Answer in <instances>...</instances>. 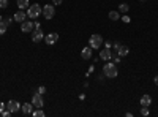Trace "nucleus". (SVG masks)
<instances>
[{"label": "nucleus", "mask_w": 158, "mask_h": 117, "mask_svg": "<svg viewBox=\"0 0 158 117\" xmlns=\"http://www.w3.org/2000/svg\"><path fill=\"white\" fill-rule=\"evenodd\" d=\"M103 74L106 76V77H117V74H118V68H117V65L114 63V62H108L106 65L103 67Z\"/></svg>", "instance_id": "f257e3e1"}, {"label": "nucleus", "mask_w": 158, "mask_h": 117, "mask_svg": "<svg viewBox=\"0 0 158 117\" xmlns=\"http://www.w3.org/2000/svg\"><path fill=\"white\" fill-rule=\"evenodd\" d=\"M43 13V8L40 6L38 3H33V5H30L29 6V10H27V18L29 19H36V18H40V15Z\"/></svg>", "instance_id": "f03ea898"}, {"label": "nucleus", "mask_w": 158, "mask_h": 117, "mask_svg": "<svg viewBox=\"0 0 158 117\" xmlns=\"http://www.w3.org/2000/svg\"><path fill=\"white\" fill-rule=\"evenodd\" d=\"M101 44H103V36H101V35L95 33V35H92V36L89 38V46H90L92 49H100Z\"/></svg>", "instance_id": "7ed1b4c3"}, {"label": "nucleus", "mask_w": 158, "mask_h": 117, "mask_svg": "<svg viewBox=\"0 0 158 117\" xmlns=\"http://www.w3.org/2000/svg\"><path fill=\"white\" fill-rule=\"evenodd\" d=\"M43 16H44L46 19H52V18L56 16V6H54V3L43 6Z\"/></svg>", "instance_id": "20e7f679"}, {"label": "nucleus", "mask_w": 158, "mask_h": 117, "mask_svg": "<svg viewBox=\"0 0 158 117\" xmlns=\"http://www.w3.org/2000/svg\"><path fill=\"white\" fill-rule=\"evenodd\" d=\"M32 105H33V108H43V105H44V101H43V95L41 94H33L32 95Z\"/></svg>", "instance_id": "39448f33"}, {"label": "nucleus", "mask_w": 158, "mask_h": 117, "mask_svg": "<svg viewBox=\"0 0 158 117\" xmlns=\"http://www.w3.org/2000/svg\"><path fill=\"white\" fill-rule=\"evenodd\" d=\"M21 103L19 101H16V100H11V101H8L6 103V109L11 112V114H15V112H18L19 109H21Z\"/></svg>", "instance_id": "423d86ee"}, {"label": "nucleus", "mask_w": 158, "mask_h": 117, "mask_svg": "<svg viewBox=\"0 0 158 117\" xmlns=\"http://www.w3.org/2000/svg\"><path fill=\"white\" fill-rule=\"evenodd\" d=\"M32 33V41L33 43H41V40H44V35H43V30L41 29H35Z\"/></svg>", "instance_id": "0eeeda50"}, {"label": "nucleus", "mask_w": 158, "mask_h": 117, "mask_svg": "<svg viewBox=\"0 0 158 117\" xmlns=\"http://www.w3.org/2000/svg\"><path fill=\"white\" fill-rule=\"evenodd\" d=\"M44 41H46V44H49V46L56 44V43L59 41V33H56V32H51V33H48V35L44 36Z\"/></svg>", "instance_id": "6e6552de"}, {"label": "nucleus", "mask_w": 158, "mask_h": 117, "mask_svg": "<svg viewBox=\"0 0 158 117\" xmlns=\"http://www.w3.org/2000/svg\"><path fill=\"white\" fill-rule=\"evenodd\" d=\"M33 29H35V24L32 22V21H27L25 19L22 24H21V30L24 32V33H29V32H33Z\"/></svg>", "instance_id": "1a4fd4ad"}, {"label": "nucleus", "mask_w": 158, "mask_h": 117, "mask_svg": "<svg viewBox=\"0 0 158 117\" xmlns=\"http://www.w3.org/2000/svg\"><path fill=\"white\" fill-rule=\"evenodd\" d=\"M100 59H101V60L109 62V60L112 59V52H111V49L104 46V49H101V51H100Z\"/></svg>", "instance_id": "9d476101"}, {"label": "nucleus", "mask_w": 158, "mask_h": 117, "mask_svg": "<svg viewBox=\"0 0 158 117\" xmlns=\"http://www.w3.org/2000/svg\"><path fill=\"white\" fill-rule=\"evenodd\" d=\"M13 19H15L16 22H19V24H22L25 19H27V13H25L24 10H19V11L16 13V15L13 16Z\"/></svg>", "instance_id": "9b49d317"}, {"label": "nucleus", "mask_w": 158, "mask_h": 117, "mask_svg": "<svg viewBox=\"0 0 158 117\" xmlns=\"http://www.w3.org/2000/svg\"><path fill=\"white\" fill-rule=\"evenodd\" d=\"M21 111H22L24 115H30L33 112V105L32 103H24V105L21 106Z\"/></svg>", "instance_id": "f8f14e48"}, {"label": "nucleus", "mask_w": 158, "mask_h": 117, "mask_svg": "<svg viewBox=\"0 0 158 117\" xmlns=\"http://www.w3.org/2000/svg\"><path fill=\"white\" fill-rule=\"evenodd\" d=\"M152 105V97L150 95H142L141 97V106H150Z\"/></svg>", "instance_id": "ddd939ff"}, {"label": "nucleus", "mask_w": 158, "mask_h": 117, "mask_svg": "<svg viewBox=\"0 0 158 117\" xmlns=\"http://www.w3.org/2000/svg\"><path fill=\"white\" fill-rule=\"evenodd\" d=\"M128 52H130L128 46H123V44H120V48L117 49V56H120V57H125V56H128Z\"/></svg>", "instance_id": "4468645a"}, {"label": "nucleus", "mask_w": 158, "mask_h": 117, "mask_svg": "<svg viewBox=\"0 0 158 117\" xmlns=\"http://www.w3.org/2000/svg\"><path fill=\"white\" fill-rule=\"evenodd\" d=\"M81 56H82V59L89 60V59L92 57V48H90V46L84 48V49H82V52H81Z\"/></svg>", "instance_id": "2eb2a0df"}, {"label": "nucleus", "mask_w": 158, "mask_h": 117, "mask_svg": "<svg viewBox=\"0 0 158 117\" xmlns=\"http://www.w3.org/2000/svg\"><path fill=\"white\" fill-rule=\"evenodd\" d=\"M16 5H18V8L19 10H25V8H29V0H18L16 2Z\"/></svg>", "instance_id": "dca6fc26"}, {"label": "nucleus", "mask_w": 158, "mask_h": 117, "mask_svg": "<svg viewBox=\"0 0 158 117\" xmlns=\"http://www.w3.org/2000/svg\"><path fill=\"white\" fill-rule=\"evenodd\" d=\"M6 29H8V24L2 19V21H0V35H5L6 33Z\"/></svg>", "instance_id": "f3484780"}, {"label": "nucleus", "mask_w": 158, "mask_h": 117, "mask_svg": "<svg viewBox=\"0 0 158 117\" xmlns=\"http://www.w3.org/2000/svg\"><path fill=\"white\" fill-rule=\"evenodd\" d=\"M109 19H111V21L120 19V15H118V11H109Z\"/></svg>", "instance_id": "a211bd4d"}, {"label": "nucleus", "mask_w": 158, "mask_h": 117, "mask_svg": "<svg viewBox=\"0 0 158 117\" xmlns=\"http://www.w3.org/2000/svg\"><path fill=\"white\" fill-rule=\"evenodd\" d=\"M32 115H35V117H44V111H43L41 108H36V109L32 112Z\"/></svg>", "instance_id": "6ab92c4d"}, {"label": "nucleus", "mask_w": 158, "mask_h": 117, "mask_svg": "<svg viewBox=\"0 0 158 117\" xmlns=\"http://www.w3.org/2000/svg\"><path fill=\"white\" fill-rule=\"evenodd\" d=\"M118 10H120L122 13H127L130 10V5L128 3H120V6H118Z\"/></svg>", "instance_id": "aec40b11"}, {"label": "nucleus", "mask_w": 158, "mask_h": 117, "mask_svg": "<svg viewBox=\"0 0 158 117\" xmlns=\"http://www.w3.org/2000/svg\"><path fill=\"white\" fill-rule=\"evenodd\" d=\"M150 112H149V108L147 106H142L141 108V115H149Z\"/></svg>", "instance_id": "412c9836"}, {"label": "nucleus", "mask_w": 158, "mask_h": 117, "mask_svg": "<svg viewBox=\"0 0 158 117\" xmlns=\"http://www.w3.org/2000/svg\"><path fill=\"white\" fill-rule=\"evenodd\" d=\"M36 92H38V94H41V95H43V94H46V87H44V86H40Z\"/></svg>", "instance_id": "4be33fe9"}, {"label": "nucleus", "mask_w": 158, "mask_h": 117, "mask_svg": "<svg viewBox=\"0 0 158 117\" xmlns=\"http://www.w3.org/2000/svg\"><path fill=\"white\" fill-rule=\"evenodd\" d=\"M8 6V0H0V8H6Z\"/></svg>", "instance_id": "5701e85b"}, {"label": "nucleus", "mask_w": 158, "mask_h": 117, "mask_svg": "<svg viewBox=\"0 0 158 117\" xmlns=\"http://www.w3.org/2000/svg\"><path fill=\"white\" fill-rule=\"evenodd\" d=\"M0 114H2L3 117H8V115H11V112H10L8 109H3V111H2V112H0Z\"/></svg>", "instance_id": "b1692460"}, {"label": "nucleus", "mask_w": 158, "mask_h": 117, "mask_svg": "<svg viewBox=\"0 0 158 117\" xmlns=\"http://www.w3.org/2000/svg\"><path fill=\"white\" fill-rule=\"evenodd\" d=\"M62 2H63V0H52V3H54V6H57V5H62Z\"/></svg>", "instance_id": "393cba45"}, {"label": "nucleus", "mask_w": 158, "mask_h": 117, "mask_svg": "<svg viewBox=\"0 0 158 117\" xmlns=\"http://www.w3.org/2000/svg\"><path fill=\"white\" fill-rule=\"evenodd\" d=\"M3 21H5V22H6V24H8V25H10V24H11V22H13V21H15V19H13V18H5V19H3Z\"/></svg>", "instance_id": "a878e982"}, {"label": "nucleus", "mask_w": 158, "mask_h": 117, "mask_svg": "<svg viewBox=\"0 0 158 117\" xmlns=\"http://www.w3.org/2000/svg\"><path fill=\"white\" fill-rule=\"evenodd\" d=\"M3 109H6V105H5V103H2V101H0V112H2Z\"/></svg>", "instance_id": "bb28decb"}, {"label": "nucleus", "mask_w": 158, "mask_h": 117, "mask_svg": "<svg viewBox=\"0 0 158 117\" xmlns=\"http://www.w3.org/2000/svg\"><path fill=\"white\" fill-rule=\"evenodd\" d=\"M122 21H123V22H130V18L125 15V16H122Z\"/></svg>", "instance_id": "cd10ccee"}, {"label": "nucleus", "mask_w": 158, "mask_h": 117, "mask_svg": "<svg viewBox=\"0 0 158 117\" xmlns=\"http://www.w3.org/2000/svg\"><path fill=\"white\" fill-rule=\"evenodd\" d=\"M35 29H41V24H40V22H35Z\"/></svg>", "instance_id": "c85d7f7f"}, {"label": "nucleus", "mask_w": 158, "mask_h": 117, "mask_svg": "<svg viewBox=\"0 0 158 117\" xmlns=\"http://www.w3.org/2000/svg\"><path fill=\"white\" fill-rule=\"evenodd\" d=\"M114 48H115V51H117L118 48H120V43H114Z\"/></svg>", "instance_id": "c756f323"}, {"label": "nucleus", "mask_w": 158, "mask_h": 117, "mask_svg": "<svg viewBox=\"0 0 158 117\" xmlns=\"http://www.w3.org/2000/svg\"><path fill=\"white\" fill-rule=\"evenodd\" d=\"M153 82H155V86H158V76H155V79H153Z\"/></svg>", "instance_id": "7c9ffc66"}, {"label": "nucleus", "mask_w": 158, "mask_h": 117, "mask_svg": "<svg viewBox=\"0 0 158 117\" xmlns=\"http://www.w3.org/2000/svg\"><path fill=\"white\" fill-rule=\"evenodd\" d=\"M141 2H146V0H141Z\"/></svg>", "instance_id": "2f4dec72"}, {"label": "nucleus", "mask_w": 158, "mask_h": 117, "mask_svg": "<svg viewBox=\"0 0 158 117\" xmlns=\"http://www.w3.org/2000/svg\"><path fill=\"white\" fill-rule=\"evenodd\" d=\"M0 21H2V16H0Z\"/></svg>", "instance_id": "473e14b6"}]
</instances>
